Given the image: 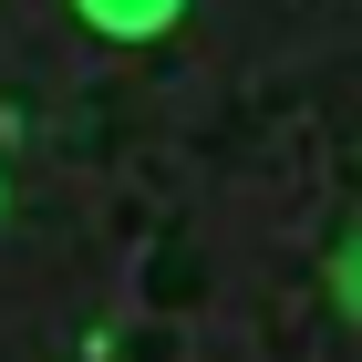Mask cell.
I'll list each match as a JSON object with an SVG mask.
<instances>
[{
	"label": "cell",
	"mask_w": 362,
	"mask_h": 362,
	"mask_svg": "<svg viewBox=\"0 0 362 362\" xmlns=\"http://www.w3.org/2000/svg\"><path fill=\"white\" fill-rule=\"evenodd\" d=\"M93 11H104V31H156L176 0H93Z\"/></svg>",
	"instance_id": "obj_1"
}]
</instances>
